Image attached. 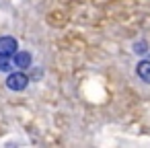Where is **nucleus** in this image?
Returning <instances> with one entry per match:
<instances>
[{"instance_id":"1","label":"nucleus","mask_w":150,"mask_h":148,"mask_svg":"<svg viewBox=\"0 0 150 148\" xmlns=\"http://www.w3.org/2000/svg\"><path fill=\"white\" fill-rule=\"evenodd\" d=\"M29 86V76L25 74V70H17V72H8L6 76V89L8 91H15V93H21Z\"/></svg>"},{"instance_id":"2","label":"nucleus","mask_w":150,"mask_h":148,"mask_svg":"<svg viewBox=\"0 0 150 148\" xmlns=\"http://www.w3.org/2000/svg\"><path fill=\"white\" fill-rule=\"evenodd\" d=\"M17 52H19V43L15 37H11V35L0 37V56L2 58H13Z\"/></svg>"},{"instance_id":"3","label":"nucleus","mask_w":150,"mask_h":148,"mask_svg":"<svg viewBox=\"0 0 150 148\" xmlns=\"http://www.w3.org/2000/svg\"><path fill=\"white\" fill-rule=\"evenodd\" d=\"M11 62H13L15 68H19V70H27V68L33 66V56H31L29 52H17V54L11 58Z\"/></svg>"},{"instance_id":"4","label":"nucleus","mask_w":150,"mask_h":148,"mask_svg":"<svg viewBox=\"0 0 150 148\" xmlns=\"http://www.w3.org/2000/svg\"><path fill=\"white\" fill-rule=\"evenodd\" d=\"M136 74H138V78H140L142 82L150 84V60H142V62H138V66H136Z\"/></svg>"},{"instance_id":"5","label":"nucleus","mask_w":150,"mask_h":148,"mask_svg":"<svg viewBox=\"0 0 150 148\" xmlns=\"http://www.w3.org/2000/svg\"><path fill=\"white\" fill-rule=\"evenodd\" d=\"M148 52H150V50H148V41H146V39H140V41L134 43V54L144 56V54H148Z\"/></svg>"},{"instance_id":"6","label":"nucleus","mask_w":150,"mask_h":148,"mask_svg":"<svg viewBox=\"0 0 150 148\" xmlns=\"http://www.w3.org/2000/svg\"><path fill=\"white\" fill-rule=\"evenodd\" d=\"M11 70H13L11 58H2V56H0V72H11Z\"/></svg>"}]
</instances>
